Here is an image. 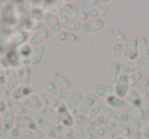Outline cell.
<instances>
[{
  "label": "cell",
  "mask_w": 149,
  "mask_h": 139,
  "mask_svg": "<svg viewBox=\"0 0 149 139\" xmlns=\"http://www.w3.org/2000/svg\"><path fill=\"white\" fill-rule=\"evenodd\" d=\"M62 11H63V15L68 17H70V19H74L76 21L80 22V23H85L89 20V17H88V13H85V11H82L78 8L74 4H72V3H64L62 5Z\"/></svg>",
  "instance_id": "cell-1"
},
{
  "label": "cell",
  "mask_w": 149,
  "mask_h": 139,
  "mask_svg": "<svg viewBox=\"0 0 149 139\" xmlns=\"http://www.w3.org/2000/svg\"><path fill=\"white\" fill-rule=\"evenodd\" d=\"M34 119H35L36 123H37L38 129H40V130L45 134L46 137L54 139L58 136L56 126H54V125H52L50 122H48V121L46 120V119H44L40 114L36 115Z\"/></svg>",
  "instance_id": "cell-2"
},
{
  "label": "cell",
  "mask_w": 149,
  "mask_h": 139,
  "mask_svg": "<svg viewBox=\"0 0 149 139\" xmlns=\"http://www.w3.org/2000/svg\"><path fill=\"white\" fill-rule=\"evenodd\" d=\"M50 81L57 86L59 89L63 90V91H68L72 89V82L68 76L63 75L58 71H53L50 75Z\"/></svg>",
  "instance_id": "cell-3"
},
{
  "label": "cell",
  "mask_w": 149,
  "mask_h": 139,
  "mask_svg": "<svg viewBox=\"0 0 149 139\" xmlns=\"http://www.w3.org/2000/svg\"><path fill=\"white\" fill-rule=\"evenodd\" d=\"M114 94L120 98H126L129 90L131 89L130 82H129V75L124 73H120L116 83L113 86Z\"/></svg>",
  "instance_id": "cell-4"
},
{
  "label": "cell",
  "mask_w": 149,
  "mask_h": 139,
  "mask_svg": "<svg viewBox=\"0 0 149 139\" xmlns=\"http://www.w3.org/2000/svg\"><path fill=\"white\" fill-rule=\"evenodd\" d=\"M105 28V23L103 20H88L84 24H82L81 33L84 35L93 34L101 32Z\"/></svg>",
  "instance_id": "cell-5"
},
{
  "label": "cell",
  "mask_w": 149,
  "mask_h": 139,
  "mask_svg": "<svg viewBox=\"0 0 149 139\" xmlns=\"http://www.w3.org/2000/svg\"><path fill=\"white\" fill-rule=\"evenodd\" d=\"M83 97L84 95L81 92H74L68 97V99L65 101V105L72 116H77L79 114V110L80 106H81Z\"/></svg>",
  "instance_id": "cell-6"
},
{
  "label": "cell",
  "mask_w": 149,
  "mask_h": 139,
  "mask_svg": "<svg viewBox=\"0 0 149 139\" xmlns=\"http://www.w3.org/2000/svg\"><path fill=\"white\" fill-rule=\"evenodd\" d=\"M109 125L112 129L114 130V132L118 134V136L120 137H126V138H131V135H132V131L122 122V120L120 119V117L113 116L111 118L109 122Z\"/></svg>",
  "instance_id": "cell-7"
},
{
  "label": "cell",
  "mask_w": 149,
  "mask_h": 139,
  "mask_svg": "<svg viewBox=\"0 0 149 139\" xmlns=\"http://www.w3.org/2000/svg\"><path fill=\"white\" fill-rule=\"evenodd\" d=\"M74 126L77 127V128L83 129L85 131L93 132V133L95 132L96 128H97L93 120H91L88 116L80 115V114H78L77 116H74Z\"/></svg>",
  "instance_id": "cell-8"
},
{
  "label": "cell",
  "mask_w": 149,
  "mask_h": 139,
  "mask_svg": "<svg viewBox=\"0 0 149 139\" xmlns=\"http://www.w3.org/2000/svg\"><path fill=\"white\" fill-rule=\"evenodd\" d=\"M56 110H57L58 117H59L60 125H63L65 127H70V128L74 126V116L70 114V112L66 108L64 102H62Z\"/></svg>",
  "instance_id": "cell-9"
},
{
  "label": "cell",
  "mask_w": 149,
  "mask_h": 139,
  "mask_svg": "<svg viewBox=\"0 0 149 139\" xmlns=\"http://www.w3.org/2000/svg\"><path fill=\"white\" fill-rule=\"evenodd\" d=\"M52 36V33L50 30L48 29H41L39 31L35 32L33 35L31 36L29 40V44L32 47H36V46H40L44 43L45 41L49 40Z\"/></svg>",
  "instance_id": "cell-10"
},
{
  "label": "cell",
  "mask_w": 149,
  "mask_h": 139,
  "mask_svg": "<svg viewBox=\"0 0 149 139\" xmlns=\"http://www.w3.org/2000/svg\"><path fill=\"white\" fill-rule=\"evenodd\" d=\"M139 38L137 36H131L127 39L125 47L128 59H136L139 58V50H138Z\"/></svg>",
  "instance_id": "cell-11"
},
{
  "label": "cell",
  "mask_w": 149,
  "mask_h": 139,
  "mask_svg": "<svg viewBox=\"0 0 149 139\" xmlns=\"http://www.w3.org/2000/svg\"><path fill=\"white\" fill-rule=\"evenodd\" d=\"M59 20H60L62 30H64V31L74 33V34L81 32L82 23H80V22L76 21V20H74V19H70V17H65V15L59 17Z\"/></svg>",
  "instance_id": "cell-12"
},
{
  "label": "cell",
  "mask_w": 149,
  "mask_h": 139,
  "mask_svg": "<svg viewBox=\"0 0 149 139\" xmlns=\"http://www.w3.org/2000/svg\"><path fill=\"white\" fill-rule=\"evenodd\" d=\"M15 126L19 130H37L38 126L35 119L29 116H19L15 118Z\"/></svg>",
  "instance_id": "cell-13"
},
{
  "label": "cell",
  "mask_w": 149,
  "mask_h": 139,
  "mask_svg": "<svg viewBox=\"0 0 149 139\" xmlns=\"http://www.w3.org/2000/svg\"><path fill=\"white\" fill-rule=\"evenodd\" d=\"M99 99H100V98H98L97 96H96L94 93H92V92L85 94V95H84V97H83V100H82L81 106H80L79 114L87 116V115L89 114L90 110L93 108V105Z\"/></svg>",
  "instance_id": "cell-14"
},
{
  "label": "cell",
  "mask_w": 149,
  "mask_h": 139,
  "mask_svg": "<svg viewBox=\"0 0 149 139\" xmlns=\"http://www.w3.org/2000/svg\"><path fill=\"white\" fill-rule=\"evenodd\" d=\"M19 86V77H17V71L13 68H8L5 70V87L13 92Z\"/></svg>",
  "instance_id": "cell-15"
},
{
  "label": "cell",
  "mask_w": 149,
  "mask_h": 139,
  "mask_svg": "<svg viewBox=\"0 0 149 139\" xmlns=\"http://www.w3.org/2000/svg\"><path fill=\"white\" fill-rule=\"evenodd\" d=\"M44 23L45 25L48 27V30L51 31V33H60L62 31L61 28V24H60V20L59 17L55 15H52L50 13H45V15H44Z\"/></svg>",
  "instance_id": "cell-16"
},
{
  "label": "cell",
  "mask_w": 149,
  "mask_h": 139,
  "mask_svg": "<svg viewBox=\"0 0 149 139\" xmlns=\"http://www.w3.org/2000/svg\"><path fill=\"white\" fill-rule=\"evenodd\" d=\"M92 93H94L100 99H106L108 96L114 94V88L110 84L99 83L93 87Z\"/></svg>",
  "instance_id": "cell-17"
},
{
  "label": "cell",
  "mask_w": 149,
  "mask_h": 139,
  "mask_svg": "<svg viewBox=\"0 0 149 139\" xmlns=\"http://www.w3.org/2000/svg\"><path fill=\"white\" fill-rule=\"evenodd\" d=\"M114 116V110L111 108L106 105L105 108L102 110V112L94 119V123H95L96 127H102V126H107L109 124L111 118Z\"/></svg>",
  "instance_id": "cell-18"
},
{
  "label": "cell",
  "mask_w": 149,
  "mask_h": 139,
  "mask_svg": "<svg viewBox=\"0 0 149 139\" xmlns=\"http://www.w3.org/2000/svg\"><path fill=\"white\" fill-rule=\"evenodd\" d=\"M143 60L140 58H136V59H128L126 62L120 64V68H122V73L127 74V75H131V74L135 73L137 71H140V68L143 66Z\"/></svg>",
  "instance_id": "cell-19"
},
{
  "label": "cell",
  "mask_w": 149,
  "mask_h": 139,
  "mask_svg": "<svg viewBox=\"0 0 149 139\" xmlns=\"http://www.w3.org/2000/svg\"><path fill=\"white\" fill-rule=\"evenodd\" d=\"M118 117H120V119L122 120V122L124 123L132 132H134V131H139L142 128V123L137 120V119H135L134 117L131 116L129 112H123Z\"/></svg>",
  "instance_id": "cell-20"
},
{
  "label": "cell",
  "mask_w": 149,
  "mask_h": 139,
  "mask_svg": "<svg viewBox=\"0 0 149 139\" xmlns=\"http://www.w3.org/2000/svg\"><path fill=\"white\" fill-rule=\"evenodd\" d=\"M6 104H7V110L13 112L17 117L27 116L28 108H26L25 104H24L21 100H17V99H13V98H10V99L6 101Z\"/></svg>",
  "instance_id": "cell-21"
},
{
  "label": "cell",
  "mask_w": 149,
  "mask_h": 139,
  "mask_svg": "<svg viewBox=\"0 0 149 139\" xmlns=\"http://www.w3.org/2000/svg\"><path fill=\"white\" fill-rule=\"evenodd\" d=\"M45 92L50 94L51 96H53V97H55L56 99L60 100V101H62V100H64V99H68V96H66L68 94H66V92L59 89V88L54 85L50 80L46 81V83H45Z\"/></svg>",
  "instance_id": "cell-22"
},
{
  "label": "cell",
  "mask_w": 149,
  "mask_h": 139,
  "mask_svg": "<svg viewBox=\"0 0 149 139\" xmlns=\"http://www.w3.org/2000/svg\"><path fill=\"white\" fill-rule=\"evenodd\" d=\"M17 77L21 86H30L32 81V68L30 66H22L17 70Z\"/></svg>",
  "instance_id": "cell-23"
},
{
  "label": "cell",
  "mask_w": 149,
  "mask_h": 139,
  "mask_svg": "<svg viewBox=\"0 0 149 139\" xmlns=\"http://www.w3.org/2000/svg\"><path fill=\"white\" fill-rule=\"evenodd\" d=\"M45 46L40 45V46H36L33 47L32 50V54L30 56V66H39L41 64L42 60H43L44 54H45Z\"/></svg>",
  "instance_id": "cell-24"
},
{
  "label": "cell",
  "mask_w": 149,
  "mask_h": 139,
  "mask_svg": "<svg viewBox=\"0 0 149 139\" xmlns=\"http://www.w3.org/2000/svg\"><path fill=\"white\" fill-rule=\"evenodd\" d=\"M22 102L25 104V106L27 108H31V110H38V112H40L44 108V104L42 102L41 97L36 95V94H32V95L28 96L25 99L22 100Z\"/></svg>",
  "instance_id": "cell-25"
},
{
  "label": "cell",
  "mask_w": 149,
  "mask_h": 139,
  "mask_svg": "<svg viewBox=\"0 0 149 139\" xmlns=\"http://www.w3.org/2000/svg\"><path fill=\"white\" fill-rule=\"evenodd\" d=\"M40 115H41L44 119H46L48 122H50L52 125H54V126L60 125V120H59V117H58L57 110H54V108L44 106V108L40 110Z\"/></svg>",
  "instance_id": "cell-26"
},
{
  "label": "cell",
  "mask_w": 149,
  "mask_h": 139,
  "mask_svg": "<svg viewBox=\"0 0 149 139\" xmlns=\"http://www.w3.org/2000/svg\"><path fill=\"white\" fill-rule=\"evenodd\" d=\"M34 94V88L32 87L31 85L30 86H21L19 85V87L17 88L15 90H13L11 92V98L17 100H23L25 99L26 97Z\"/></svg>",
  "instance_id": "cell-27"
},
{
  "label": "cell",
  "mask_w": 149,
  "mask_h": 139,
  "mask_svg": "<svg viewBox=\"0 0 149 139\" xmlns=\"http://www.w3.org/2000/svg\"><path fill=\"white\" fill-rule=\"evenodd\" d=\"M106 105L111 108L112 110H124L127 108L128 103H127L126 99L125 98H120L118 96H116V94H112V95L108 96L105 99Z\"/></svg>",
  "instance_id": "cell-28"
},
{
  "label": "cell",
  "mask_w": 149,
  "mask_h": 139,
  "mask_svg": "<svg viewBox=\"0 0 149 139\" xmlns=\"http://www.w3.org/2000/svg\"><path fill=\"white\" fill-rule=\"evenodd\" d=\"M112 52H113L114 57H116V61H118V64H122L128 60L126 47H125V45L123 43L114 42L113 45H112Z\"/></svg>",
  "instance_id": "cell-29"
},
{
  "label": "cell",
  "mask_w": 149,
  "mask_h": 139,
  "mask_svg": "<svg viewBox=\"0 0 149 139\" xmlns=\"http://www.w3.org/2000/svg\"><path fill=\"white\" fill-rule=\"evenodd\" d=\"M101 1L99 0H76L74 2V4L82 11H85V13H88V11L92 10L95 7H98L100 4H101Z\"/></svg>",
  "instance_id": "cell-30"
},
{
  "label": "cell",
  "mask_w": 149,
  "mask_h": 139,
  "mask_svg": "<svg viewBox=\"0 0 149 139\" xmlns=\"http://www.w3.org/2000/svg\"><path fill=\"white\" fill-rule=\"evenodd\" d=\"M94 133L99 139H116V137H118V134L114 132V130L109 125L97 127Z\"/></svg>",
  "instance_id": "cell-31"
},
{
  "label": "cell",
  "mask_w": 149,
  "mask_h": 139,
  "mask_svg": "<svg viewBox=\"0 0 149 139\" xmlns=\"http://www.w3.org/2000/svg\"><path fill=\"white\" fill-rule=\"evenodd\" d=\"M109 13V7L106 4H101L98 7H95L92 10L88 11V17H89V20H102V17L107 15V13Z\"/></svg>",
  "instance_id": "cell-32"
},
{
  "label": "cell",
  "mask_w": 149,
  "mask_h": 139,
  "mask_svg": "<svg viewBox=\"0 0 149 139\" xmlns=\"http://www.w3.org/2000/svg\"><path fill=\"white\" fill-rule=\"evenodd\" d=\"M125 99H126L127 103L133 106L142 108L143 103H144V100H143V98L140 96V94L137 92V90L133 89V88H131V89L129 90L128 94H127Z\"/></svg>",
  "instance_id": "cell-33"
},
{
  "label": "cell",
  "mask_w": 149,
  "mask_h": 139,
  "mask_svg": "<svg viewBox=\"0 0 149 139\" xmlns=\"http://www.w3.org/2000/svg\"><path fill=\"white\" fill-rule=\"evenodd\" d=\"M122 68H120V64L118 61H112L109 64L108 68V81H109L110 85H114L118 81V77L120 75Z\"/></svg>",
  "instance_id": "cell-34"
},
{
  "label": "cell",
  "mask_w": 149,
  "mask_h": 139,
  "mask_svg": "<svg viewBox=\"0 0 149 139\" xmlns=\"http://www.w3.org/2000/svg\"><path fill=\"white\" fill-rule=\"evenodd\" d=\"M138 50L139 58L142 59L143 61H149V46L146 39V36H142V37L139 38Z\"/></svg>",
  "instance_id": "cell-35"
},
{
  "label": "cell",
  "mask_w": 149,
  "mask_h": 139,
  "mask_svg": "<svg viewBox=\"0 0 149 139\" xmlns=\"http://www.w3.org/2000/svg\"><path fill=\"white\" fill-rule=\"evenodd\" d=\"M126 112H129L131 116L134 117V118L137 119L138 121H140L141 123H142L143 121H146L147 119H148V117H147L144 108H139V106H133V105L128 104L127 108H126Z\"/></svg>",
  "instance_id": "cell-36"
},
{
  "label": "cell",
  "mask_w": 149,
  "mask_h": 139,
  "mask_svg": "<svg viewBox=\"0 0 149 139\" xmlns=\"http://www.w3.org/2000/svg\"><path fill=\"white\" fill-rule=\"evenodd\" d=\"M40 97H41L44 106H47V108H54V110H57L58 106L62 103V101L56 99L55 97L51 96L50 94L46 93V92H42V93L40 94Z\"/></svg>",
  "instance_id": "cell-37"
},
{
  "label": "cell",
  "mask_w": 149,
  "mask_h": 139,
  "mask_svg": "<svg viewBox=\"0 0 149 139\" xmlns=\"http://www.w3.org/2000/svg\"><path fill=\"white\" fill-rule=\"evenodd\" d=\"M107 34L109 37H111L112 39L116 40V42L118 43H123V42H126L127 41V34L123 31L122 29L118 27H111L108 29Z\"/></svg>",
  "instance_id": "cell-38"
},
{
  "label": "cell",
  "mask_w": 149,
  "mask_h": 139,
  "mask_svg": "<svg viewBox=\"0 0 149 139\" xmlns=\"http://www.w3.org/2000/svg\"><path fill=\"white\" fill-rule=\"evenodd\" d=\"M1 118H2V123H3V129L4 130H9V129L13 128L15 124V116L13 112L7 110L6 112H4L1 115Z\"/></svg>",
  "instance_id": "cell-39"
},
{
  "label": "cell",
  "mask_w": 149,
  "mask_h": 139,
  "mask_svg": "<svg viewBox=\"0 0 149 139\" xmlns=\"http://www.w3.org/2000/svg\"><path fill=\"white\" fill-rule=\"evenodd\" d=\"M57 38L60 42H64V43H70V44L78 43L80 41V37L77 34L70 33V32H66V31H61L60 33H58Z\"/></svg>",
  "instance_id": "cell-40"
},
{
  "label": "cell",
  "mask_w": 149,
  "mask_h": 139,
  "mask_svg": "<svg viewBox=\"0 0 149 139\" xmlns=\"http://www.w3.org/2000/svg\"><path fill=\"white\" fill-rule=\"evenodd\" d=\"M56 129H57L58 136H60L62 139H76L74 128L65 127L63 125H58L56 126Z\"/></svg>",
  "instance_id": "cell-41"
},
{
  "label": "cell",
  "mask_w": 149,
  "mask_h": 139,
  "mask_svg": "<svg viewBox=\"0 0 149 139\" xmlns=\"http://www.w3.org/2000/svg\"><path fill=\"white\" fill-rule=\"evenodd\" d=\"M21 137L22 139H44L46 136L40 129H37V130H22Z\"/></svg>",
  "instance_id": "cell-42"
},
{
  "label": "cell",
  "mask_w": 149,
  "mask_h": 139,
  "mask_svg": "<svg viewBox=\"0 0 149 139\" xmlns=\"http://www.w3.org/2000/svg\"><path fill=\"white\" fill-rule=\"evenodd\" d=\"M137 92L140 94L144 101L148 100L149 94V78H144L140 83L137 85Z\"/></svg>",
  "instance_id": "cell-43"
},
{
  "label": "cell",
  "mask_w": 149,
  "mask_h": 139,
  "mask_svg": "<svg viewBox=\"0 0 149 139\" xmlns=\"http://www.w3.org/2000/svg\"><path fill=\"white\" fill-rule=\"evenodd\" d=\"M105 106H106L105 99H99L95 104H94L93 108L90 110L89 114H88L87 116L89 117L91 120H94V119H95L96 117H97L98 115H99L100 112H102V110H103Z\"/></svg>",
  "instance_id": "cell-44"
},
{
  "label": "cell",
  "mask_w": 149,
  "mask_h": 139,
  "mask_svg": "<svg viewBox=\"0 0 149 139\" xmlns=\"http://www.w3.org/2000/svg\"><path fill=\"white\" fill-rule=\"evenodd\" d=\"M19 137H21V130L17 127L0 132V139H19Z\"/></svg>",
  "instance_id": "cell-45"
},
{
  "label": "cell",
  "mask_w": 149,
  "mask_h": 139,
  "mask_svg": "<svg viewBox=\"0 0 149 139\" xmlns=\"http://www.w3.org/2000/svg\"><path fill=\"white\" fill-rule=\"evenodd\" d=\"M47 4H48L47 5L48 13L57 15V17H61V15H63L62 5H60V3L58 2V1H49Z\"/></svg>",
  "instance_id": "cell-46"
},
{
  "label": "cell",
  "mask_w": 149,
  "mask_h": 139,
  "mask_svg": "<svg viewBox=\"0 0 149 139\" xmlns=\"http://www.w3.org/2000/svg\"><path fill=\"white\" fill-rule=\"evenodd\" d=\"M74 129V134H76V139H99L96 136L95 133L93 132H88V131L77 128V127Z\"/></svg>",
  "instance_id": "cell-47"
},
{
  "label": "cell",
  "mask_w": 149,
  "mask_h": 139,
  "mask_svg": "<svg viewBox=\"0 0 149 139\" xmlns=\"http://www.w3.org/2000/svg\"><path fill=\"white\" fill-rule=\"evenodd\" d=\"M143 79H144V74H143L141 71H137V72H135V73L129 75L130 87H136Z\"/></svg>",
  "instance_id": "cell-48"
},
{
  "label": "cell",
  "mask_w": 149,
  "mask_h": 139,
  "mask_svg": "<svg viewBox=\"0 0 149 139\" xmlns=\"http://www.w3.org/2000/svg\"><path fill=\"white\" fill-rule=\"evenodd\" d=\"M32 50H33V47L30 44H24L19 48L17 51H19V54L22 59H29L32 54Z\"/></svg>",
  "instance_id": "cell-49"
},
{
  "label": "cell",
  "mask_w": 149,
  "mask_h": 139,
  "mask_svg": "<svg viewBox=\"0 0 149 139\" xmlns=\"http://www.w3.org/2000/svg\"><path fill=\"white\" fill-rule=\"evenodd\" d=\"M44 15H45V13L41 9H38V8L33 9L31 11V13H30V17H31L32 21L36 22V23H40V21L44 20Z\"/></svg>",
  "instance_id": "cell-50"
},
{
  "label": "cell",
  "mask_w": 149,
  "mask_h": 139,
  "mask_svg": "<svg viewBox=\"0 0 149 139\" xmlns=\"http://www.w3.org/2000/svg\"><path fill=\"white\" fill-rule=\"evenodd\" d=\"M11 98V92L5 87V85H1L0 84V99L7 101Z\"/></svg>",
  "instance_id": "cell-51"
},
{
  "label": "cell",
  "mask_w": 149,
  "mask_h": 139,
  "mask_svg": "<svg viewBox=\"0 0 149 139\" xmlns=\"http://www.w3.org/2000/svg\"><path fill=\"white\" fill-rule=\"evenodd\" d=\"M131 139H147V138L142 133V131L139 130V131H134V132H132Z\"/></svg>",
  "instance_id": "cell-52"
},
{
  "label": "cell",
  "mask_w": 149,
  "mask_h": 139,
  "mask_svg": "<svg viewBox=\"0 0 149 139\" xmlns=\"http://www.w3.org/2000/svg\"><path fill=\"white\" fill-rule=\"evenodd\" d=\"M0 84L5 85V70L0 66Z\"/></svg>",
  "instance_id": "cell-53"
},
{
  "label": "cell",
  "mask_w": 149,
  "mask_h": 139,
  "mask_svg": "<svg viewBox=\"0 0 149 139\" xmlns=\"http://www.w3.org/2000/svg\"><path fill=\"white\" fill-rule=\"evenodd\" d=\"M7 110V104H6V101L4 100L0 99V115H2L4 112Z\"/></svg>",
  "instance_id": "cell-54"
},
{
  "label": "cell",
  "mask_w": 149,
  "mask_h": 139,
  "mask_svg": "<svg viewBox=\"0 0 149 139\" xmlns=\"http://www.w3.org/2000/svg\"><path fill=\"white\" fill-rule=\"evenodd\" d=\"M141 131H142V133L145 135V137H146L147 139H149V124H146V125H144V126H142Z\"/></svg>",
  "instance_id": "cell-55"
},
{
  "label": "cell",
  "mask_w": 149,
  "mask_h": 139,
  "mask_svg": "<svg viewBox=\"0 0 149 139\" xmlns=\"http://www.w3.org/2000/svg\"><path fill=\"white\" fill-rule=\"evenodd\" d=\"M144 110H145V112H146L147 117L149 118V102H148V103H146V104L144 105Z\"/></svg>",
  "instance_id": "cell-56"
},
{
  "label": "cell",
  "mask_w": 149,
  "mask_h": 139,
  "mask_svg": "<svg viewBox=\"0 0 149 139\" xmlns=\"http://www.w3.org/2000/svg\"><path fill=\"white\" fill-rule=\"evenodd\" d=\"M144 66H145V70H146L147 75H148V77H149V61H145Z\"/></svg>",
  "instance_id": "cell-57"
},
{
  "label": "cell",
  "mask_w": 149,
  "mask_h": 139,
  "mask_svg": "<svg viewBox=\"0 0 149 139\" xmlns=\"http://www.w3.org/2000/svg\"><path fill=\"white\" fill-rule=\"evenodd\" d=\"M4 129H3V123H2V118H1V115H0V132L1 131H3Z\"/></svg>",
  "instance_id": "cell-58"
},
{
  "label": "cell",
  "mask_w": 149,
  "mask_h": 139,
  "mask_svg": "<svg viewBox=\"0 0 149 139\" xmlns=\"http://www.w3.org/2000/svg\"><path fill=\"white\" fill-rule=\"evenodd\" d=\"M116 139H131V138H126V137H120V136H118Z\"/></svg>",
  "instance_id": "cell-59"
},
{
  "label": "cell",
  "mask_w": 149,
  "mask_h": 139,
  "mask_svg": "<svg viewBox=\"0 0 149 139\" xmlns=\"http://www.w3.org/2000/svg\"><path fill=\"white\" fill-rule=\"evenodd\" d=\"M146 39H147V42H148V46H149V33L146 35Z\"/></svg>",
  "instance_id": "cell-60"
},
{
  "label": "cell",
  "mask_w": 149,
  "mask_h": 139,
  "mask_svg": "<svg viewBox=\"0 0 149 139\" xmlns=\"http://www.w3.org/2000/svg\"><path fill=\"white\" fill-rule=\"evenodd\" d=\"M54 139H62V138H61V137H60V136H57V137H56V138H54Z\"/></svg>",
  "instance_id": "cell-61"
},
{
  "label": "cell",
  "mask_w": 149,
  "mask_h": 139,
  "mask_svg": "<svg viewBox=\"0 0 149 139\" xmlns=\"http://www.w3.org/2000/svg\"><path fill=\"white\" fill-rule=\"evenodd\" d=\"M44 139H51V138H48V137H45V138H44Z\"/></svg>",
  "instance_id": "cell-62"
},
{
  "label": "cell",
  "mask_w": 149,
  "mask_h": 139,
  "mask_svg": "<svg viewBox=\"0 0 149 139\" xmlns=\"http://www.w3.org/2000/svg\"><path fill=\"white\" fill-rule=\"evenodd\" d=\"M147 101H148V102H149V94H148V100H147Z\"/></svg>",
  "instance_id": "cell-63"
}]
</instances>
